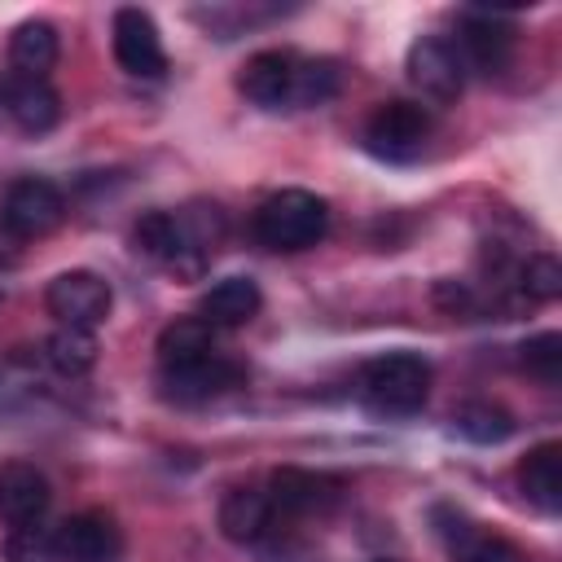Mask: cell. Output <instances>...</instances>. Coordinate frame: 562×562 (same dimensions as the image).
<instances>
[{"mask_svg": "<svg viewBox=\"0 0 562 562\" xmlns=\"http://www.w3.org/2000/svg\"><path fill=\"white\" fill-rule=\"evenodd\" d=\"M250 228H255V241L268 246V250H285V255L307 250L325 237L329 206H325V198H316L307 189H281V193L259 202Z\"/></svg>", "mask_w": 562, "mask_h": 562, "instance_id": "cell-1", "label": "cell"}, {"mask_svg": "<svg viewBox=\"0 0 562 562\" xmlns=\"http://www.w3.org/2000/svg\"><path fill=\"white\" fill-rule=\"evenodd\" d=\"M426 395H430V364L413 351H386L360 369V400L373 413L408 417L426 404Z\"/></svg>", "mask_w": 562, "mask_h": 562, "instance_id": "cell-2", "label": "cell"}, {"mask_svg": "<svg viewBox=\"0 0 562 562\" xmlns=\"http://www.w3.org/2000/svg\"><path fill=\"white\" fill-rule=\"evenodd\" d=\"M426 136H430V114L426 105L417 101H382L369 119H364V149L373 158H386V162H408L426 149Z\"/></svg>", "mask_w": 562, "mask_h": 562, "instance_id": "cell-3", "label": "cell"}, {"mask_svg": "<svg viewBox=\"0 0 562 562\" xmlns=\"http://www.w3.org/2000/svg\"><path fill=\"white\" fill-rule=\"evenodd\" d=\"M110 303H114L110 281L92 268H70L53 277L44 290L48 316H57V325H70V329H97L110 316Z\"/></svg>", "mask_w": 562, "mask_h": 562, "instance_id": "cell-4", "label": "cell"}, {"mask_svg": "<svg viewBox=\"0 0 562 562\" xmlns=\"http://www.w3.org/2000/svg\"><path fill=\"white\" fill-rule=\"evenodd\" d=\"M0 220L13 237L22 241H35V237H48L53 228H61L66 220V198L53 180L44 176H22L9 184L4 193V206H0Z\"/></svg>", "mask_w": 562, "mask_h": 562, "instance_id": "cell-5", "label": "cell"}, {"mask_svg": "<svg viewBox=\"0 0 562 562\" xmlns=\"http://www.w3.org/2000/svg\"><path fill=\"white\" fill-rule=\"evenodd\" d=\"M408 79L422 97H430L435 105H452L465 88V61L457 53L452 40L443 35H422L408 48Z\"/></svg>", "mask_w": 562, "mask_h": 562, "instance_id": "cell-6", "label": "cell"}, {"mask_svg": "<svg viewBox=\"0 0 562 562\" xmlns=\"http://www.w3.org/2000/svg\"><path fill=\"white\" fill-rule=\"evenodd\" d=\"M110 44H114V61L136 75V79H158L167 70V53H162V35L154 26V18L136 4L119 9L114 13V26H110Z\"/></svg>", "mask_w": 562, "mask_h": 562, "instance_id": "cell-7", "label": "cell"}, {"mask_svg": "<svg viewBox=\"0 0 562 562\" xmlns=\"http://www.w3.org/2000/svg\"><path fill=\"white\" fill-rule=\"evenodd\" d=\"M514 22L496 9H465L461 13V61H470L483 75H501L514 57Z\"/></svg>", "mask_w": 562, "mask_h": 562, "instance_id": "cell-8", "label": "cell"}, {"mask_svg": "<svg viewBox=\"0 0 562 562\" xmlns=\"http://www.w3.org/2000/svg\"><path fill=\"white\" fill-rule=\"evenodd\" d=\"M294 66L290 48H263L237 70V92L259 110H294Z\"/></svg>", "mask_w": 562, "mask_h": 562, "instance_id": "cell-9", "label": "cell"}, {"mask_svg": "<svg viewBox=\"0 0 562 562\" xmlns=\"http://www.w3.org/2000/svg\"><path fill=\"white\" fill-rule=\"evenodd\" d=\"M53 536H57L61 562H119L123 558V531L105 509L70 514L61 527H53Z\"/></svg>", "mask_w": 562, "mask_h": 562, "instance_id": "cell-10", "label": "cell"}, {"mask_svg": "<svg viewBox=\"0 0 562 562\" xmlns=\"http://www.w3.org/2000/svg\"><path fill=\"white\" fill-rule=\"evenodd\" d=\"M241 364L224 360L220 351L215 356H202L193 364H171V369H158V386L167 400L176 404H202V400H215L224 391H233L241 382Z\"/></svg>", "mask_w": 562, "mask_h": 562, "instance_id": "cell-11", "label": "cell"}, {"mask_svg": "<svg viewBox=\"0 0 562 562\" xmlns=\"http://www.w3.org/2000/svg\"><path fill=\"white\" fill-rule=\"evenodd\" d=\"M342 496V483L329 479V474H312V470H277L272 483H268V501H272V514H285V518H312V514H325L334 509Z\"/></svg>", "mask_w": 562, "mask_h": 562, "instance_id": "cell-12", "label": "cell"}, {"mask_svg": "<svg viewBox=\"0 0 562 562\" xmlns=\"http://www.w3.org/2000/svg\"><path fill=\"white\" fill-rule=\"evenodd\" d=\"M48 505H53V487L35 465H26V461L0 465V522L4 527L18 531V527L44 522Z\"/></svg>", "mask_w": 562, "mask_h": 562, "instance_id": "cell-13", "label": "cell"}, {"mask_svg": "<svg viewBox=\"0 0 562 562\" xmlns=\"http://www.w3.org/2000/svg\"><path fill=\"white\" fill-rule=\"evenodd\" d=\"M0 105H4V114H9L22 132H31V136L48 132V127L61 119V101H57L53 83H48V79H35V75H22V70H9V75L0 79Z\"/></svg>", "mask_w": 562, "mask_h": 562, "instance_id": "cell-14", "label": "cell"}, {"mask_svg": "<svg viewBox=\"0 0 562 562\" xmlns=\"http://www.w3.org/2000/svg\"><path fill=\"white\" fill-rule=\"evenodd\" d=\"M259 307H263V294L250 277H224L198 299V321H206L211 329H237L255 321Z\"/></svg>", "mask_w": 562, "mask_h": 562, "instance_id": "cell-15", "label": "cell"}, {"mask_svg": "<svg viewBox=\"0 0 562 562\" xmlns=\"http://www.w3.org/2000/svg\"><path fill=\"white\" fill-rule=\"evenodd\" d=\"M518 483L527 492V501L544 514H558L562 509V443L558 439H544L536 443L522 461H518Z\"/></svg>", "mask_w": 562, "mask_h": 562, "instance_id": "cell-16", "label": "cell"}, {"mask_svg": "<svg viewBox=\"0 0 562 562\" xmlns=\"http://www.w3.org/2000/svg\"><path fill=\"white\" fill-rule=\"evenodd\" d=\"M272 501H268V492H259V487H233V492H224V501H220V531L233 540V544H255V540H263V531L272 527Z\"/></svg>", "mask_w": 562, "mask_h": 562, "instance_id": "cell-17", "label": "cell"}, {"mask_svg": "<svg viewBox=\"0 0 562 562\" xmlns=\"http://www.w3.org/2000/svg\"><path fill=\"white\" fill-rule=\"evenodd\" d=\"M9 61H13V70L44 79L53 70V61H57V26L44 22V18L18 22L13 35H9Z\"/></svg>", "mask_w": 562, "mask_h": 562, "instance_id": "cell-18", "label": "cell"}, {"mask_svg": "<svg viewBox=\"0 0 562 562\" xmlns=\"http://www.w3.org/2000/svg\"><path fill=\"white\" fill-rule=\"evenodd\" d=\"M202 356H215V329L198 316H180L158 334V369L193 364Z\"/></svg>", "mask_w": 562, "mask_h": 562, "instance_id": "cell-19", "label": "cell"}, {"mask_svg": "<svg viewBox=\"0 0 562 562\" xmlns=\"http://www.w3.org/2000/svg\"><path fill=\"white\" fill-rule=\"evenodd\" d=\"M44 356H48V364H53L57 373L79 378V373H88V369L97 364V338H92V329L57 325V329L48 334V342H44Z\"/></svg>", "mask_w": 562, "mask_h": 562, "instance_id": "cell-20", "label": "cell"}, {"mask_svg": "<svg viewBox=\"0 0 562 562\" xmlns=\"http://www.w3.org/2000/svg\"><path fill=\"white\" fill-rule=\"evenodd\" d=\"M448 553L452 562H527L509 540L483 536L470 522H457V531H448Z\"/></svg>", "mask_w": 562, "mask_h": 562, "instance_id": "cell-21", "label": "cell"}, {"mask_svg": "<svg viewBox=\"0 0 562 562\" xmlns=\"http://www.w3.org/2000/svg\"><path fill=\"white\" fill-rule=\"evenodd\" d=\"M338 92V66L329 57H299L294 66V110L325 105Z\"/></svg>", "mask_w": 562, "mask_h": 562, "instance_id": "cell-22", "label": "cell"}, {"mask_svg": "<svg viewBox=\"0 0 562 562\" xmlns=\"http://www.w3.org/2000/svg\"><path fill=\"white\" fill-rule=\"evenodd\" d=\"M457 430L465 439H474V443H501V439L514 435V417L505 408H496V404H465L457 413Z\"/></svg>", "mask_w": 562, "mask_h": 562, "instance_id": "cell-23", "label": "cell"}, {"mask_svg": "<svg viewBox=\"0 0 562 562\" xmlns=\"http://www.w3.org/2000/svg\"><path fill=\"white\" fill-rule=\"evenodd\" d=\"M518 294L531 303H553L562 294V263L553 255H531L518 268Z\"/></svg>", "mask_w": 562, "mask_h": 562, "instance_id": "cell-24", "label": "cell"}, {"mask_svg": "<svg viewBox=\"0 0 562 562\" xmlns=\"http://www.w3.org/2000/svg\"><path fill=\"white\" fill-rule=\"evenodd\" d=\"M518 356H522V364H527V373H536L544 386H558L562 382V334H536V338H527L522 347H518Z\"/></svg>", "mask_w": 562, "mask_h": 562, "instance_id": "cell-25", "label": "cell"}, {"mask_svg": "<svg viewBox=\"0 0 562 562\" xmlns=\"http://www.w3.org/2000/svg\"><path fill=\"white\" fill-rule=\"evenodd\" d=\"M4 558H9V562H61V558H57V536H53V527H44V522L9 531Z\"/></svg>", "mask_w": 562, "mask_h": 562, "instance_id": "cell-26", "label": "cell"}, {"mask_svg": "<svg viewBox=\"0 0 562 562\" xmlns=\"http://www.w3.org/2000/svg\"><path fill=\"white\" fill-rule=\"evenodd\" d=\"M435 303L448 307L452 316H470L479 299H474V290H470L465 281H439V285H435Z\"/></svg>", "mask_w": 562, "mask_h": 562, "instance_id": "cell-27", "label": "cell"}, {"mask_svg": "<svg viewBox=\"0 0 562 562\" xmlns=\"http://www.w3.org/2000/svg\"><path fill=\"white\" fill-rule=\"evenodd\" d=\"M378 562H386V558H378Z\"/></svg>", "mask_w": 562, "mask_h": 562, "instance_id": "cell-28", "label": "cell"}]
</instances>
